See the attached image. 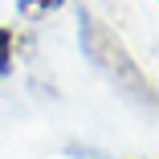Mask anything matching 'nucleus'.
<instances>
[{"label": "nucleus", "instance_id": "nucleus-1", "mask_svg": "<svg viewBox=\"0 0 159 159\" xmlns=\"http://www.w3.org/2000/svg\"><path fill=\"white\" fill-rule=\"evenodd\" d=\"M78 29H82V49H86V57H90L114 86L131 90L135 98H151V82L143 78L139 61L131 57V49L114 37L110 25H102L94 12H82V16H78Z\"/></svg>", "mask_w": 159, "mask_h": 159}, {"label": "nucleus", "instance_id": "nucleus-2", "mask_svg": "<svg viewBox=\"0 0 159 159\" xmlns=\"http://www.w3.org/2000/svg\"><path fill=\"white\" fill-rule=\"evenodd\" d=\"M61 4H66V0H20V12L37 20V16H49V12H57Z\"/></svg>", "mask_w": 159, "mask_h": 159}, {"label": "nucleus", "instance_id": "nucleus-3", "mask_svg": "<svg viewBox=\"0 0 159 159\" xmlns=\"http://www.w3.org/2000/svg\"><path fill=\"white\" fill-rule=\"evenodd\" d=\"M12 45H16L12 29H4V25H0V78L12 70Z\"/></svg>", "mask_w": 159, "mask_h": 159}]
</instances>
